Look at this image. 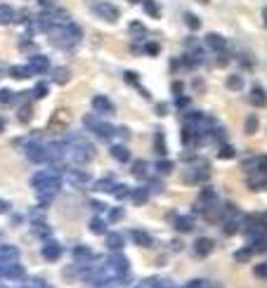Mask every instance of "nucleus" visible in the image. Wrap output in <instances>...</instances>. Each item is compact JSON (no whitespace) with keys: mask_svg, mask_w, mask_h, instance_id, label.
I'll return each mask as SVG.
<instances>
[{"mask_svg":"<svg viewBox=\"0 0 267 288\" xmlns=\"http://www.w3.org/2000/svg\"><path fill=\"white\" fill-rule=\"evenodd\" d=\"M31 187L36 189V194H38L41 206L47 208V206L52 203V199L57 196V192H59L62 180H59L57 170H41V172H36V175L31 177Z\"/></svg>","mask_w":267,"mask_h":288,"instance_id":"obj_1","label":"nucleus"},{"mask_svg":"<svg viewBox=\"0 0 267 288\" xmlns=\"http://www.w3.org/2000/svg\"><path fill=\"white\" fill-rule=\"evenodd\" d=\"M66 159L76 163V165H83V163H90L95 159V147L83 137H71L69 144H66Z\"/></svg>","mask_w":267,"mask_h":288,"instance_id":"obj_2","label":"nucleus"},{"mask_svg":"<svg viewBox=\"0 0 267 288\" xmlns=\"http://www.w3.org/2000/svg\"><path fill=\"white\" fill-rule=\"evenodd\" d=\"M50 41H52V45H57V47H64V50H71L78 41H81V26H76V24H57L52 31H50Z\"/></svg>","mask_w":267,"mask_h":288,"instance_id":"obj_3","label":"nucleus"},{"mask_svg":"<svg viewBox=\"0 0 267 288\" xmlns=\"http://www.w3.org/2000/svg\"><path fill=\"white\" fill-rule=\"evenodd\" d=\"M128 269H130V265H128V257L126 255H121V253H114V255H109V260H107V272L111 274L114 279H126V274H128Z\"/></svg>","mask_w":267,"mask_h":288,"instance_id":"obj_4","label":"nucleus"},{"mask_svg":"<svg viewBox=\"0 0 267 288\" xmlns=\"http://www.w3.org/2000/svg\"><path fill=\"white\" fill-rule=\"evenodd\" d=\"M83 125H86L90 132H95L97 137H111V135H116L114 125H109V123H104V121H99L97 116H86L83 118Z\"/></svg>","mask_w":267,"mask_h":288,"instance_id":"obj_5","label":"nucleus"},{"mask_svg":"<svg viewBox=\"0 0 267 288\" xmlns=\"http://www.w3.org/2000/svg\"><path fill=\"white\" fill-rule=\"evenodd\" d=\"M69 123H71V114H69V109H57L52 116H50V121H47V130L50 132H64L66 128H69Z\"/></svg>","mask_w":267,"mask_h":288,"instance_id":"obj_6","label":"nucleus"},{"mask_svg":"<svg viewBox=\"0 0 267 288\" xmlns=\"http://www.w3.org/2000/svg\"><path fill=\"white\" fill-rule=\"evenodd\" d=\"M26 156L33 161V163H47L50 161V151H47V147L45 144H29L26 147Z\"/></svg>","mask_w":267,"mask_h":288,"instance_id":"obj_7","label":"nucleus"},{"mask_svg":"<svg viewBox=\"0 0 267 288\" xmlns=\"http://www.w3.org/2000/svg\"><path fill=\"white\" fill-rule=\"evenodd\" d=\"M95 14L97 17H102L104 22H118V7L116 5H111V2H97L95 5Z\"/></svg>","mask_w":267,"mask_h":288,"instance_id":"obj_8","label":"nucleus"},{"mask_svg":"<svg viewBox=\"0 0 267 288\" xmlns=\"http://www.w3.org/2000/svg\"><path fill=\"white\" fill-rule=\"evenodd\" d=\"M241 168H244L248 175L251 172H267V156H253V159H246L241 163Z\"/></svg>","mask_w":267,"mask_h":288,"instance_id":"obj_9","label":"nucleus"},{"mask_svg":"<svg viewBox=\"0 0 267 288\" xmlns=\"http://www.w3.org/2000/svg\"><path fill=\"white\" fill-rule=\"evenodd\" d=\"M74 260L78 265H90V262H95L97 255L88 248V246H76L74 248Z\"/></svg>","mask_w":267,"mask_h":288,"instance_id":"obj_10","label":"nucleus"},{"mask_svg":"<svg viewBox=\"0 0 267 288\" xmlns=\"http://www.w3.org/2000/svg\"><path fill=\"white\" fill-rule=\"evenodd\" d=\"M92 109H95V114H114V104H111V99L104 95H95L92 97Z\"/></svg>","mask_w":267,"mask_h":288,"instance_id":"obj_11","label":"nucleus"},{"mask_svg":"<svg viewBox=\"0 0 267 288\" xmlns=\"http://www.w3.org/2000/svg\"><path fill=\"white\" fill-rule=\"evenodd\" d=\"M41 253H43V257L47 260V262H57V260L62 257V246L57 244V241H45Z\"/></svg>","mask_w":267,"mask_h":288,"instance_id":"obj_12","label":"nucleus"},{"mask_svg":"<svg viewBox=\"0 0 267 288\" xmlns=\"http://www.w3.org/2000/svg\"><path fill=\"white\" fill-rule=\"evenodd\" d=\"M206 45H208L213 52H224V50H227V41H224L220 33H208V36H206Z\"/></svg>","mask_w":267,"mask_h":288,"instance_id":"obj_13","label":"nucleus"},{"mask_svg":"<svg viewBox=\"0 0 267 288\" xmlns=\"http://www.w3.org/2000/svg\"><path fill=\"white\" fill-rule=\"evenodd\" d=\"M66 180L71 182L74 187H78V189H86L88 184H90V177H88L86 172H81V170H69L66 172Z\"/></svg>","mask_w":267,"mask_h":288,"instance_id":"obj_14","label":"nucleus"},{"mask_svg":"<svg viewBox=\"0 0 267 288\" xmlns=\"http://www.w3.org/2000/svg\"><path fill=\"white\" fill-rule=\"evenodd\" d=\"M130 239H133V244L142 246V248H149V246H154V239H151L147 232H142V229H130Z\"/></svg>","mask_w":267,"mask_h":288,"instance_id":"obj_15","label":"nucleus"},{"mask_svg":"<svg viewBox=\"0 0 267 288\" xmlns=\"http://www.w3.org/2000/svg\"><path fill=\"white\" fill-rule=\"evenodd\" d=\"M192 248H194V253H196L199 257H206L211 250H213V241H211V239H206V236H201V239H196V241H194Z\"/></svg>","mask_w":267,"mask_h":288,"instance_id":"obj_16","label":"nucleus"},{"mask_svg":"<svg viewBox=\"0 0 267 288\" xmlns=\"http://www.w3.org/2000/svg\"><path fill=\"white\" fill-rule=\"evenodd\" d=\"M29 66L33 69V74H45L47 69H50V62H47V57L45 54H33Z\"/></svg>","mask_w":267,"mask_h":288,"instance_id":"obj_17","label":"nucleus"},{"mask_svg":"<svg viewBox=\"0 0 267 288\" xmlns=\"http://www.w3.org/2000/svg\"><path fill=\"white\" fill-rule=\"evenodd\" d=\"M19 248L17 246H0V262H17Z\"/></svg>","mask_w":267,"mask_h":288,"instance_id":"obj_18","label":"nucleus"},{"mask_svg":"<svg viewBox=\"0 0 267 288\" xmlns=\"http://www.w3.org/2000/svg\"><path fill=\"white\" fill-rule=\"evenodd\" d=\"M248 102L253 104V107H265L267 104V95H265V90L263 87H253L251 92H248Z\"/></svg>","mask_w":267,"mask_h":288,"instance_id":"obj_19","label":"nucleus"},{"mask_svg":"<svg viewBox=\"0 0 267 288\" xmlns=\"http://www.w3.org/2000/svg\"><path fill=\"white\" fill-rule=\"evenodd\" d=\"M147 199H149V189L147 187H137V189L130 192V201L135 203V206H144Z\"/></svg>","mask_w":267,"mask_h":288,"instance_id":"obj_20","label":"nucleus"},{"mask_svg":"<svg viewBox=\"0 0 267 288\" xmlns=\"http://www.w3.org/2000/svg\"><path fill=\"white\" fill-rule=\"evenodd\" d=\"M175 220V229L182 232V234H187V232H192L194 229V220L189 215H182V217H173Z\"/></svg>","mask_w":267,"mask_h":288,"instance_id":"obj_21","label":"nucleus"},{"mask_svg":"<svg viewBox=\"0 0 267 288\" xmlns=\"http://www.w3.org/2000/svg\"><path fill=\"white\" fill-rule=\"evenodd\" d=\"M52 81L57 83V85H66L69 81H71V74H69V69L66 66H57L52 71Z\"/></svg>","mask_w":267,"mask_h":288,"instance_id":"obj_22","label":"nucleus"},{"mask_svg":"<svg viewBox=\"0 0 267 288\" xmlns=\"http://www.w3.org/2000/svg\"><path fill=\"white\" fill-rule=\"evenodd\" d=\"M17 19V12L12 10L10 5H0V26H7Z\"/></svg>","mask_w":267,"mask_h":288,"instance_id":"obj_23","label":"nucleus"},{"mask_svg":"<svg viewBox=\"0 0 267 288\" xmlns=\"http://www.w3.org/2000/svg\"><path fill=\"white\" fill-rule=\"evenodd\" d=\"M111 156L118 161V163H128L130 161V151L123 147V144H114L111 147Z\"/></svg>","mask_w":267,"mask_h":288,"instance_id":"obj_24","label":"nucleus"},{"mask_svg":"<svg viewBox=\"0 0 267 288\" xmlns=\"http://www.w3.org/2000/svg\"><path fill=\"white\" fill-rule=\"evenodd\" d=\"M10 76L12 78H17V81H24V78H31L33 76V69L31 66H12Z\"/></svg>","mask_w":267,"mask_h":288,"instance_id":"obj_25","label":"nucleus"},{"mask_svg":"<svg viewBox=\"0 0 267 288\" xmlns=\"http://www.w3.org/2000/svg\"><path fill=\"white\" fill-rule=\"evenodd\" d=\"M107 248L114 250V253H121L123 248V236L121 234H107Z\"/></svg>","mask_w":267,"mask_h":288,"instance_id":"obj_26","label":"nucleus"},{"mask_svg":"<svg viewBox=\"0 0 267 288\" xmlns=\"http://www.w3.org/2000/svg\"><path fill=\"white\" fill-rule=\"evenodd\" d=\"M154 151H156L159 156H166V151H168V147H166V137H163L161 130H156V135H154Z\"/></svg>","mask_w":267,"mask_h":288,"instance_id":"obj_27","label":"nucleus"},{"mask_svg":"<svg viewBox=\"0 0 267 288\" xmlns=\"http://www.w3.org/2000/svg\"><path fill=\"white\" fill-rule=\"evenodd\" d=\"M33 234L41 236V239H47V236L52 234V229H50L43 220H36V222H33Z\"/></svg>","mask_w":267,"mask_h":288,"instance_id":"obj_28","label":"nucleus"},{"mask_svg":"<svg viewBox=\"0 0 267 288\" xmlns=\"http://www.w3.org/2000/svg\"><path fill=\"white\" fill-rule=\"evenodd\" d=\"M147 168H149V165H147V161H135V163H133V168H130V172H133L135 177H144V175H147Z\"/></svg>","mask_w":267,"mask_h":288,"instance_id":"obj_29","label":"nucleus"},{"mask_svg":"<svg viewBox=\"0 0 267 288\" xmlns=\"http://www.w3.org/2000/svg\"><path fill=\"white\" fill-rule=\"evenodd\" d=\"M142 5H144V10H147V14H151L154 19H161V7H159V5H156V2H154V0H144Z\"/></svg>","mask_w":267,"mask_h":288,"instance_id":"obj_30","label":"nucleus"},{"mask_svg":"<svg viewBox=\"0 0 267 288\" xmlns=\"http://www.w3.org/2000/svg\"><path fill=\"white\" fill-rule=\"evenodd\" d=\"M130 36H133V38H137V41H142V38L147 36V29H144L139 22H133L130 24Z\"/></svg>","mask_w":267,"mask_h":288,"instance_id":"obj_31","label":"nucleus"},{"mask_svg":"<svg viewBox=\"0 0 267 288\" xmlns=\"http://www.w3.org/2000/svg\"><path fill=\"white\" fill-rule=\"evenodd\" d=\"M90 232H92V234H107V224L102 222L99 217H92V220H90Z\"/></svg>","mask_w":267,"mask_h":288,"instance_id":"obj_32","label":"nucleus"},{"mask_svg":"<svg viewBox=\"0 0 267 288\" xmlns=\"http://www.w3.org/2000/svg\"><path fill=\"white\" fill-rule=\"evenodd\" d=\"M95 189H97V192H111V194H114L116 184H114L111 180H97L95 182Z\"/></svg>","mask_w":267,"mask_h":288,"instance_id":"obj_33","label":"nucleus"},{"mask_svg":"<svg viewBox=\"0 0 267 288\" xmlns=\"http://www.w3.org/2000/svg\"><path fill=\"white\" fill-rule=\"evenodd\" d=\"M17 118L22 121V123H29L33 118V109H31V104H24L22 109H19V114H17Z\"/></svg>","mask_w":267,"mask_h":288,"instance_id":"obj_34","label":"nucleus"},{"mask_svg":"<svg viewBox=\"0 0 267 288\" xmlns=\"http://www.w3.org/2000/svg\"><path fill=\"white\" fill-rule=\"evenodd\" d=\"M251 255H253V248L248 246V248H241V250H236V253H234V260H236V262H246V260H251Z\"/></svg>","mask_w":267,"mask_h":288,"instance_id":"obj_35","label":"nucleus"},{"mask_svg":"<svg viewBox=\"0 0 267 288\" xmlns=\"http://www.w3.org/2000/svg\"><path fill=\"white\" fill-rule=\"evenodd\" d=\"M227 87H229V90H244L241 76H229V78H227Z\"/></svg>","mask_w":267,"mask_h":288,"instance_id":"obj_36","label":"nucleus"},{"mask_svg":"<svg viewBox=\"0 0 267 288\" xmlns=\"http://www.w3.org/2000/svg\"><path fill=\"white\" fill-rule=\"evenodd\" d=\"M184 24H187V26H189L192 31H196V29L201 26V22H199V17H196V14H192V12H187V14H184Z\"/></svg>","mask_w":267,"mask_h":288,"instance_id":"obj_37","label":"nucleus"},{"mask_svg":"<svg viewBox=\"0 0 267 288\" xmlns=\"http://www.w3.org/2000/svg\"><path fill=\"white\" fill-rule=\"evenodd\" d=\"M31 95L36 97V99H45V97H47V83H38V85L31 90Z\"/></svg>","mask_w":267,"mask_h":288,"instance_id":"obj_38","label":"nucleus"},{"mask_svg":"<svg viewBox=\"0 0 267 288\" xmlns=\"http://www.w3.org/2000/svg\"><path fill=\"white\" fill-rule=\"evenodd\" d=\"M218 156H220V159H234L236 156V151H234V147H229V144H222V147H220V154H218Z\"/></svg>","mask_w":267,"mask_h":288,"instance_id":"obj_39","label":"nucleus"},{"mask_svg":"<svg viewBox=\"0 0 267 288\" xmlns=\"http://www.w3.org/2000/svg\"><path fill=\"white\" fill-rule=\"evenodd\" d=\"M156 170H159L161 175H168V172L173 170V161H166V159H161L159 163H156Z\"/></svg>","mask_w":267,"mask_h":288,"instance_id":"obj_40","label":"nucleus"},{"mask_svg":"<svg viewBox=\"0 0 267 288\" xmlns=\"http://www.w3.org/2000/svg\"><path fill=\"white\" fill-rule=\"evenodd\" d=\"M246 132H248V135H256L258 132V118L256 116L246 118Z\"/></svg>","mask_w":267,"mask_h":288,"instance_id":"obj_41","label":"nucleus"},{"mask_svg":"<svg viewBox=\"0 0 267 288\" xmlns=\"http://www.w3.org/2000/svg\"><path fill=\"white\" fill-rule=\"evenodd\" d=\"M10 102H14V92L7 90V87H2L0 90V104H10Z\"/></svg>","mask_w":267,"mask_h":288,"instance_id":"obj_42","label":"nucleus"},{"mask_svg":"<svg viewBox=\"0 0 267 288\" xmlns=\"http://www.w3.org/2000/svg\"><path fill=\"white\" fill-rule=\"evenodd\" d=\"M222 232H224L227 236H229V234H234V232H236V217H234V220H224Z\"/></svg>","mask_w":267,"mask_h":288,"instance_id":"obj_43","label":"nucleus"},{"mask_svg":"<svg viewBox=\"0 0 267 288\" xmlns=\"http://www.w3.org/2000/svg\"><path fill=\"white\" fill-rule=\"evenodd\" d=\"M114 196H116V199H126V196H130L128 187H126V184H116V189H114Z\"/></svg>","mask_w":267,"mask_h":288,"instance_id":"obj_44","label":"nucleus"},{"mask_svg":"<svg viewBox=\"0 0 267 288\" xmlns=\"http://www.w3.org/2000/svg\"><path fill=\"white\" fill-rule=\"evenodd\" d=\"M144 52L151 54V57H156V54L161 52V45L159 43H147V45H144Z\"/></svg>","mask_w":267,"mask_h":288,"instance_id":"obj_45","label":"nucleus"},{"mask_svg":"<svg viewBox=\"0 0 267 288\" xmlns=\"http://www.w3.org/2000/svg\"><path fill=\"white\" fill-rule=\"evenodd\" d=\"M253 274H256L258 279H267V262H263V265H258L256 269H253Z\"/></svg>","mask_w":267,"mask_h":288,"instance_id":"obj_46","label":"nucleus"},{"mask_svg":"<svg viewBox=\"0 0 267 288\" xmlns=\"http://www.w3.org/2000/svg\"><path fill=\"white\" fill-rule=\"evenodd\" d=\"M187 288H211V286H208V281H203V279H194V281L187 284Z\"/></svg>","mask_w":267,"mask_h":288,"instance_id":"obj_47","label":"nucleus"},{"mask_svg":"<svg viewBox=\"0 0 267 288\" xmlns=\"http://www.w3.org/2000/svg\"><path fill=\"white\" fill-rule=\"evenodd\" d=\"M121 217H123V210H121V208H111V210H109V220H111V222H116Z\"/></svg>","mask_w":267,"mask_h":288,"instance_id":"obj_48","label":"nucleus"},{"mask_svg":"<svg viewBox=\"0 0 267 288\" xmlns=\"http://www.w3.org/2000/svg\"><path fill=\"white\" fill-rule=\"evenodd\" d=\"M182 90H184V85H182L180 81H178V83H173V95L175 97H182Z\"/></svg>","mask_w":267,"mask_h":288,"instance_id":"obj_49","label":"nucleus"},{"mask_svg":"<svg viewBox=\"0 0 267 288\" xmlns=\"http://www.w3.org/2000/svg\"><path fill=\"white\" fill-rule=\"evenodd\" d=\"M175 107H178V109H187V107H189V99H187V97H178Z\"/></svg>","mask_w":267,"mask_h":288,"instance_id":"obj_50","label":"nucleus"},{"mask_svg":"<svg viewBox=\"0 0 267 288\" xmlns=\"http://www.w3.org/2000/svg\"><path fill=\"white\" fill-rule=\"evenodd\" d=\"M7 210H10V203H7V201H2V199H0V213H7Z\"/></svg>","mask_w":267,"mask_h":288,"instance_id":"obj_51","label":"nucleus"},{"mask_svg":"<svg viewBox=\"0 0 267 288\" xmlns=\"http://www.w3.org/2000/svg\"><path fill=\"white\" fill-rule=\"evenodd\" d=\"M159 111H156V114H159V116H166V114H168V107H166V104H159Z\"/></svg>","mask_w":267,"mask_h":288,"instance_id":"obj_52","label":"nucleus"},{"mask_svg":"<svg viewBox=\"0 0 267 288\" xmlns=\"http://www.w3.org/2000/svg\"><path fill=\"white\" fill-rule=\"evenodd\" d=\"M90 206H92L95 210H104V203H102V201H92Z\"/></svg>","mask_w":267,"mask_h":288,"instance_id":"obj_53","label":"nucleus"},{"mask_svg":"<svg viewBox=\"0 0 267 288\" xmlns=\"http://www.w3.org/2000/svg\"><path fill=\"white\" fill-rule=\"evenodd\" d=\"M38 2H41L43 7H52V5H54V0H38Z\"/></svg>","mask_w":267,"mask_h":288,"instance_id":"obj_54","label":"nucleus"},{"mask_svg":"<svg viewBox=\"0 0 267 288\" xmlns=\"http://www.w3.org/2000/svg\"><path fill=\"white\" fill-rule=\"evenodd\" d=\"M2 130H5V121L0 118V132H2Z\"/></svg>","mask_w":267,"mask_h":288,"instance_id":"obj_55","label":"nucleus"},{"mask_svg":"<svg viewBox=\"0 0 267 288\" xmlns=\"http://www.w3.org/2000/svg\"><path fill=\"white\" fill-rule=\"evenodd\" d=\"M263 19H265V26H267V10H263Z\"/></svg>","mask_w":267,"mask_h":288,"instance_id":"obj_56","label":"nucleus"},{"mask_svg":"<svg viewBox=\"0 0 267 288\" xmlns=\"http://www.w3.org/2000/svg\"><path fill=\"white\" fill-rule=\"evenodd\" d=\"M130 2H144V0H130Z\"/></svg>","mask_w":267,"mask_h":288,"instance_id":"obj_57","label":"nucleus"},{"mask_svg":"<svg viewBox=\"0 0 267 288\" xmlns=\"http://www.w3.org/2000/svg\"><path fill=\"white\" fill-rule=\"evenodd\" d=\"M199 2H208V0H199Z\"/></svg>","mask_w":267,"mask_h":288,"instance_id":"obj_58","label":"nucleus"},{"mask_svg":"<svg viewBox=\"0 0 267 288\" xmlns=\"http://www.w3.org/2000/svg\"><path fill=\"white\" fill-rule=\"evenodd\" d=\"M265 189H267V182H265Z\"/></svg>","mask_w":267,"mask_h":288,"instance_id":"obj_59","label":"nucleus"},{"mask_svg":"<svg viewBox=\"0 0 267 288\" xmlns=\"http://www.w3.org/2000/svg\"><path fill=\"white\" fill-rule=\"evenodd\" d=\"M0 288H5V286H0Z\"/></svg>","mask_w":267,"mask_h":288,"instance_id":"obj_60","label":"nucleus"}]
</instances>
